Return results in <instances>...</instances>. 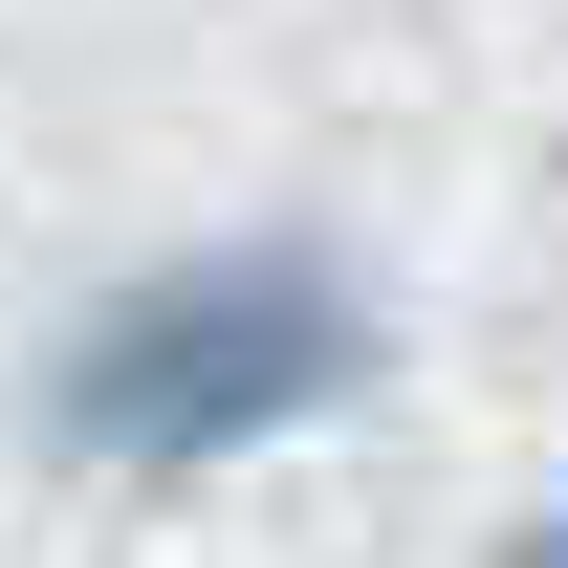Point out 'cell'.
<instances>
[{"label":"cell","instance_id":"6da1fadb","mask_svg":"<svg viewBox=\"0 0 568 568\" xmlns=\"http://www.w3.org/2000/svg\"><path fill=\"white\" fill-rule=\"evenodd\" d=\"M372 263L328 219H241V241H153L132 284H88L67 328H44V394L22 437L88 459V481H219V459H263V437L351 416L372 394Z\"/></svg>","mask_w":568,"mask_h":568},{"label":"cell","instance_id":"7a4b0ae2","mask_svg":"<svg viewBox=\"0 0 568 568\" xmlns=\"http://www.w3.org/2000/svg\"><path fill=\"white\" fill-rule=\"evenodd\" d=\"M525 568H568V503H547V525H525Z\"/></svg>","mask_w":568,"mask_h":568}]
</instances>
